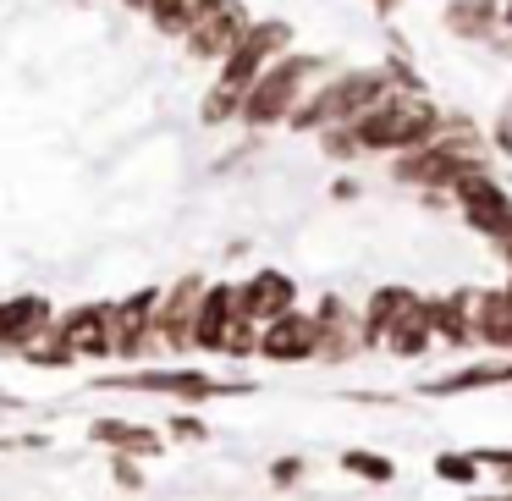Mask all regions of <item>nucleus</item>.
<instances>
[{
  "label": "nucleus",
  "instance_id": "f257e3e1",
  "mask_svg": "<svg viewBox=\"0 0 512 501\" xmlns=\"http://www.w3.org/2000/svg\"><path fill=\"white\" fill-rule=\"evenodd\" d=\"M287 45V23H259V28H243V39L232 45L226 56V72L215 83V94L204 100V122H226L232 111H243V94L254 89L259 67H265L276 50Z\"/></svg>",
  "mask_w": 512,
  "mask_h": 501
},
{
  "label": "nucleus",
  "instance_id": "f03ea898",
  "mask_svg": "<svg viewBox=\"0 0 512 501\" xmlns=\"http://www.w3.org/2000/svg\"><path fill=\"white\" fill-rule=\"evenodd\" d=\"M430 133H435V111L413 94H402V100L380 94L358 116V144L364 149H413V144H430Z\"/></svg>",
  "mask_w": 512,
  "mask_h": 501
},
{
  "label": "nucleus",
  "instance_id": "7ed1b4c3",
  "mask_svg": "<svg viewBox=\"0 0 512 501\" xmlns=\"http://www.w3.org/2000/svg\"><path fill=\"white\" fill-rule=\"evenodd\" d=\"M303 78H309V61H281L276 72H259L254 89L243 94V116H248L254 127L281 122V116L292 111V100H298Z\"/></svg>",
  "mask_w": 512,
  "mask_h": 501
},
{
  "label": "nucleus",
  "instance_id": "20e7f679",
  "mask_svg": "<svg viewBox=\"0 0 512 501\" xmlns=\"http://www.w3.org/2000/svg\"><path fill=\"white\" fill-rule=\"evenodd\" d=\"M243 28H248V17H243L237 0H210V6L188 23V50L204 61H226L232 45L243 39Z\"/></svg>",
  "mask_w": 512,
  "mask_h": 501
},
{
  "label": "nucleus",
  "instance_id": "39448f33",
  "mask_svg": "<svg viewBox=\"0 0 512 501\" xmlns=\"http://www.w3.org/2000/svg\"><path fill=\"white\" fill-rule=\"evenodd\" d=\"M457 199H463L468 221H474L479 232H507L512 204H507V193H501L485 171H463V177H457Z\"/></svg>",
  "mask_w": 512,
  "mask_h": 501
},
{
  "label": "nucleus",
  "instance_id": "423d86ee",
  "mask_svg": "<svg viewBox=\"0 0 512 501\" xmlns=\"http://www.w3.org/2000/svg\"><path fill=\"white\" fill-rule=\"evenodd\" d=\"M314 347H320V320H303V314H276V320L265 325V336H259V353L265 358H281V364H292V358H309Z\"/></svg>",
  "mask_w": 512,
  "mask_h": 501
},
{
  "label": "nucleus",
  "instance_id": "0eeeda50",
  "mask_svg": "<svg viewBox=\"0 0 512 501\" xmlns=\"http://www.w3.org/2000/svg\"><path fill=\"white\" fill-rule=\"evenodd\" d=\"M468 155H474V144H452V138H435L430 149H419V155L402 160V177L408 182H457L468 171Z\"/></svg>",
  "mask_w": 512,
  "mask_h": 501
},
{
  "label": "nucleus",
  "instance_id": "6e6552de",
  "mask_svg": "<svg viewBox=\"0 0 512 501\" xmlns=\"http://www.w3.org/2000/svg\"><path fill=\"white\" fill-rule=\"evenodd\" d=\"M237 309H243L248 320H276V314L292 309V281L281 276V270H259V276L237 292Z\"/></svg>",
  "mask_w": 512,
  "mask_h": 501
},
{
  "label": "nucleus",
  "instance_id": "1a4fd4ad",
  "mask_svg": "<svg viewBox=\"0 0 512 501\" xmlns=\"http://www.w3.org/2000/svg\"><path fill=\"white\" fill-rule=\"evenodd\" d=\"M243 320V309H237V292L232 287H215L199 298V320H193V336H199L204 347H226V336H232V325Z\"/></svg>",
  "mask_w": 512,
  "mask_h": 501
},
{
  "label": "nucleus",
  "instance_id": "9d476101",
  "mask_svg": "<svg viewBox=\"0 0 512 501\" xmlns=\"http://www.w3.org/2000/svg\"><path fill=\"white\" fill-rule=\"evenodd\" d=\"M61 347H67L72 358H83V353H111V309H83V314H72L67 325H61Z\"/></svg>",
  "mask_w": 512,
  "mask_h": 501
},
{
  "label": "nucleus",
  "instance_id": "9b49d317",
  "mask_svg": "<svg viewBox=\"0 0 512 501\" xmlns=\"http://www.w3.org/2000/svg\"><path fill=\"white\" fill-rule=\"evenodd\" d=\"M149 320H155V292H138V298H127L122 309H111V353H138V342H144Z\"/></svg>",
  "mask_w": 512,
  "mask_h": 501
},
{
  "label": "nucleus",
  "instance_id": "f8f14e48",
  "mask_svg": "<svg viewBox=\"0 0 512 501\" xmlns=\"http://www.w3.org/2000/svg\"><path fill=\"white\" fill-rule=\"evenodd\" d=\"M199 298H204L199 281H182V287L166 298V309H160V331H166V342L182 347V342L193 336V320H199Z\"/></svg>",
  "mask_w": 512,
  "mask_h": 501
},
{
  "label": "nucleus",
  "instance_id": "ddd939ff",
  "mask_svg": "<svg viewBox=\"0 0 512 501\" xmlns=\"http://www.w3.org/2000/svg\"><path fill=\"white\" fill-rule=\"evenodd\" d=\"M50 320V309L39 298H17V303H0V342H28L39 325Z\"/></svg>",
  "mask_w": 512,
  "mask_h": 501
},
{
  "label": "nucleus",
  "instance_id": "4468645a",
  "mask_svg": "<svg viewBox=\"0 0 512 501\" xmlns=\"http://www.w3.org/2000/svg\"><path fill=\"white\" fill-rule=\"evenodd\" d=\"M127 386H138V391H171V397H210L215 380L210 375H193V369H171V375H133Z\"/></svg>",
  "mask_w": 512,
  "mask_h": 501
},
{
  "label": "nucleus",
  "instance_id": "2eb2a0df",
  "mask_svg": "<svg viewBox=\"0 0 512 501\" xmlns=\"http://www.w3.org/2000/svg\"><path fill=\"white\" fill-rule=\"evenodd\" d=\"M479 331H485V342L496 347H512V292H490V298H479Z\"/></svg>",
  "mask_w": 512,
  "mask_h": 501
},
{
  "label": "nucleus",
  "instance_id": "dca6fc26",
  "mask_svg": "<svg viewBox=\"0 0 512 501\" xmlns=\"http://www.w3.org/2000/svg\"><path fill=\"white\" fill-rule=\"evenodd\" d=\"M94 441H111V446H122V452H160V441L144 424H122V419H100L94 424Z\"/></svg>",
  "mask_w": 512,
  "mask_h": 501
},
{
  "label": "nucleus",
  "instance_id": "f3484780",
  "mask_svg": "<svg viewBox=\"0 0 512 501\" xmlns=\"http://www.w3.org/2000/svg\"><path fill=\"white\" fill-rule=\"evenodd\" d=\"M386 336H391V347H397L402 358H413V353H419L424 342H430V309H419V303H413V309L402 314V320L391 325Z\"/></svg>",
  "mask_w": 512,
  "mask_h": 501
},
{
  "label": "nucleus",
  "instance_id": "a211bd4d",
  "mask_svg": "<svg viewBox=\"0 0 512 501\" xmlns=\"http://www.w3.org/2000/svg\"><path fill=\"white\" fill-rule=\"evenodd\" d=\"M408 309H413V292H402V287L375 292V303H369V336H386V331H391V325H397Z\"/></svg>",
  "mask_w": 512,
  "mask_h": 501
},
{
  "label": "nucleus",
  "instance_id": "6ab92c4d",
  "mask_svg": "<svg viewBox=\"0 0 512 501\" xmlns=\"http://www.w3.org/2000/svg\"><path fill=\"white\" fill-rule=\"evenodd\" d=\"M204 6H210V0H149V12H155V23L166 28V34H188V23Z\"/></svg>",
  "mask_w": 512,
  "mask_h": 501
},
{
  "label": "nucleus",
  "instance_id": "aec40b11",
  "mask_svg": "<svg viewBox=\"0 0 512 501\" xmlns=\"http://www.w3.org/2000/svg\"><path fill=\"white\" fill-rule=\"evenodd\" d=\"M446 23H452L457 34H479V28L490 23V0H468V6H452V12H446Z\"/></svg>",
  "mask_w": 512,
  "mask_h": 501
},
{
  "label": "nucleus",
  "instance_id": "412c9836",
  "mask_svg": "<svg viewBox=\"0 0 512 501\" xmlns=\"http://www.w3.org/2000/svg\"><path fill=\"white\" fill-rule=\"evenodd\" d=\"M430 331L468 336V325H463V298H452V303H435V309H430Z\"/></svg>",
  "mask_w": 512,
  "mask_h": 501
},
{
  "label": "nucleus",
  "instance_id": "4be33fe9",
  "mask_svg": "<svg viewBox=\"0 0 512 501\" xmlns=\"http://www.w3.org/2000/svg\"><path fill=\"white\" fill-rule=\"evenodd\" d=\"M347 468L364 474V479H391V463L386 457H369V452H347Z\"/></svg>",
  "mask_w": 512,
  "mask_h": 501
},
{
  "label": "nucleus",
  "instance_id": "5701e85b",
  "mask_svg": "<svg viewBox=\"0 0 512 501\" xmlns=\"http://www.w3.org/2000/svg\"><path fill=\"white\" fill-rule=\"evenodd\" d=\"M441 474L446 479H468V485H474V457H441Z\"/></svg>",
  "mask_w": 512,
  "mask_h": 501
},
{
  "label": "nucleus",
  "instance_id": "b1692460",
  "mask_svg": "<svg viewBox=\"0 0 512 501\" xmlns=\"http://www.w3.org/2000/svg\"><path fill=\"white\" fill-rule=\"evenodd\" d=\"M116 479H122V485H127V490H138V485H144V474H138V468H133V463H116Z\"/></svg>",
  "mask_w": 512,
  "mask_h": 501
},
{
  "label": "nucleus",
  "instance_id": "393cba45",
  "mask_svg": "<svg viewBox=\"0 0 512 501\" xmlns=\"http://www.w3.org/2000/svg\"><path fill=\"white\" fill-rule=\"evenodd\" d=\"M507 248H512V221H507Z\"/></svg>",
  "mask_w": 512,
  "mask_h": 501
},
{
  "label": "nucleus",
  "instance_id": "a878e982",
  "mask_svg": "<svg viewBox=\"0 0 512 501\" xmlns=\"http://www.w3.org/2000/svg\"><path fill=\"white\" fill-rule=\"evenodd\" d=\"M507 17H512V6H507Z\"/></svg>",
  "mask_w": 512,
  "mask_h": 501
}]
</instances>
